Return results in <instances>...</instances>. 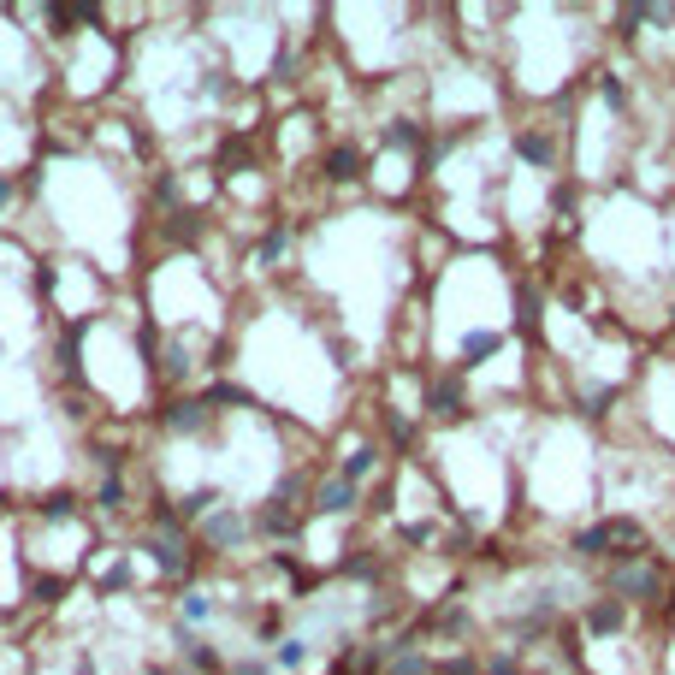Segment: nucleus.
Masks as SVG:
<instances>
[{
	"mask_svg": "<svg viewBox=\"0 0 675 675\" xmlns=\"http://www.w3.org/2000/svg\"><path fill=\"white\" fill-rule=\"evenodd\" d=\"M610 587H616V592H628V598H640V592H663V575H658V569H652V562H622V569H616V575H610Z\"/></svg>",
	"mask_w": 675,
	"mask_h": 675,
	"instance_id": "1",
	"label": "nucleus"
},
{
	"mask_svg": "<svg viewBox=\"0 0 675 675\" xmlns=\"http://www.w3.org/2000/svg\"><path fill=\"white\" fill-rule=\"evenodd\" d=\"M314 509H320V516H344V509H356V486H350V480H326Z\"/></svg>",
	"mask_w": 675,
	"mask_h": 675,
	"instance_id": "2",
	"label": "nucleus"
},
{
	"mask_svg": "<svg viewBox=\"0 0 675 675\" xmlns=\"http://www.w3.org/2000/svg\"><path fill=\"white\" fill-rule=\"evenodd\" d=\"M202 421H208V403H172V409H166V427H172V433H196Z\"/></svg>",
	"mask_w": 675,
	"mask_h": 675,
	"instance_id": "3",
	"label": "nucleus"
},
{
	"mask_svg": "<svg viewBox=\"0 0 675 675\" xmlns=\"http://www.w3.org/2000/svg\"><path fill=\"white\" fill-rule=\"evenodd\" d=\"M587 628L592 634H616L622 628V605H592L587 610Z\"/></svg>",
	"mask_w": 675,
	"mask_h": 675,
	"instance_id": "4",
	"label": "nucleus"
},
{
	"mask_svg": "<svg viewBox=\"0 0 675 675\" xmlns=\"http://www.w3.org/2000/svg\"><path fill=\"white\" fill-rule=\"evenodd\" d=\"M208 539H213V545H238V539H243V521H238V516H213V521H208Z\"/></svg>",
	"mask_w": 675,
	"mask_h": 675,
	"instance_id": "5",
	"label": "nucleus"
},
{
	"mask_svg": "<svg viewBox=\"0 0 675 675\" xmlns=\"http://www.w3.org/2000/svg\"><path fill=\"white\" fill-rule=\"evenodd\" d=\"M208 616H213L208 592H184V622H208Z\"/></svg>",
	"mask_w": 675,
	"mask_h": 675,
	"instance_id": "6",
	"label": "nucleus"
},
{
	"mask_svg": "<svg viewBox=\"0 0 675 675\" xmlns=\"http://www.w3.org/2000/svg\"><path fill=\"white\" fill-rule=\"evenodd\" d=\"M309 658V640H279V670H296Z\"/></svg>",
	"mask_w": 675,
	"mask_h": 675,
	"instance_id": "7",
	"label": "nucleus"
},
{
	"mask_svg": "<svg viewBox=\"0 0 675 675\" xmlns=\"http://www.w3.org/2000/svg\"><path fill=\"white\" fill-rule=\"evenodd\" d=\"M421 670H427L421 652H397V658H392V675H421Z\"/></svg>",
	"mask_w": 675,
	"mask_h": 675,
	"instance_id": "8",
	"label": "nucleus"
},
{
	"mask_svg": "<svg viewBox=\"0 0 675 675\" xmlns=\"http://www.w3.org/2000/svg\"><path fill=\"white\" fill-rule=\"evenodd\" d=\"M184 646H190V663H196V670H220V652H208L202 640H184Z\"/></svg>",
	"mask_w": 675,
	"mask_h": 675,
	"instance_id": "9",
	"label": "nucleus"
},
{
	"mask_svg": "<svg viewBox=\"0 0 675 675\" xmlns=\"http://www.w3.org/2000/svg\"><path fill=\"white\" fill-rule=\"evenodd\" d=\"M521 155L527 160H551V137H539V130L534 137H521Z\"/></svg>",
	"mask_w": 675,
	"mask_h": 675,
	"instance_id": "10",
	"label": "nucleus"
},
{
	"mask_svg": "<svg viewBox=\"0 0 675 675\" xmlns=\"http://www.w3.org/2000/svg\"><path fill=\"white\" fill-rule=\"evenodd\" d=\"M486 350H498V332H474L463 344V356H486Z\"/></svg>",
	"mask_w": 675,
	"mask_h": 675,
	"instance_id": "11",
	"label": "nucleus"
},
{
	"mask_svg": "<svg viewBox=\"0 0 675 675\" xmlns=\"http://www.w3.org/2000/svg\"><path fill=\"white\" fill-rule=\"evenodd\" d=\"M350 166H356V155H350V148H338V155H332V178H350Z\"/></svg>",
	"mask_w": 675,
	"mask_h": 675,
	"instance_id": "12",
	"label": "nucleus"
},
{
	"mask_svg": "<svg viewBox=\"0 0 675 675\" xmlns=\"http://www.w3.org/2000/svg\"><path fill=\"white\" fill-rule=\"evenodd\" d=\"M148 675H166V670H148Z\"/></svg>",
	"mask_w": 675,
	"mask_h": 675,
	"instance_id": "13",
	"label": "nucleus"
}]
</instances>
